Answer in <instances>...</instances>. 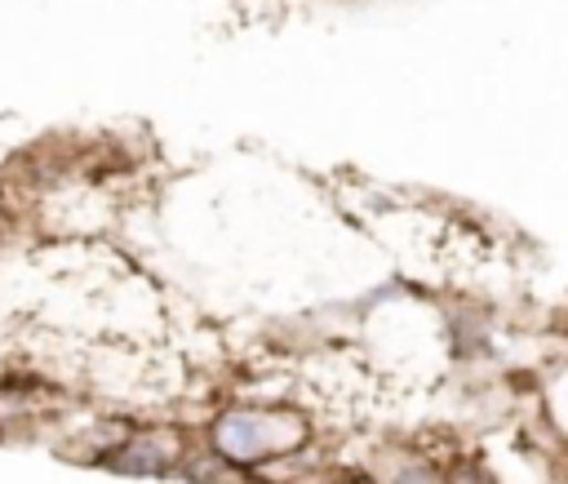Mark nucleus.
I'll use <instances>...</instances> for the list:
<instances>
[]
</instances>
